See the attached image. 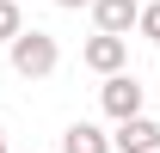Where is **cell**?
<instances>
[{
	"mask_svg": "<svg viewBox=\"0 0 160 153\" xmlns=\"http://www.w3.org/2000/svg\"><path fill=\"white\" fill-rule=\"evenodd\" d=\"M142 37H148V43H160V0L142 12Z\"/></svg>",
	"mask_w": 160,
	"mask_h": 153,
	"instance_id": "cell-8",
	"label": "cell"
},
{
	"mask_svg": "<svg viewBox=\"0 0 160 153\" xmlns=\"http://www.w3.org/2000/svg\"><path fill=\"white\" fill-rule=\"evenodd\" d=\"M56 6H92V0H56Z\"/></svg>",
	"mask_w": 160,
	"mask_h": 153,
	"instance_id": "cell-9",
	"label": "cell"
},
{
	"mask_svg": "<svg viewBox=\"0 0 160 153\" xmlns=\"http://www.w3.org/2000/svg\"><path fill=\"white\" fill-rule=\"evenodd\" d=\"M111 147H117V153H160V116H136V123H117Z\"/></svg>",
	"mask_w": 160,
	"mask_h": 153,
	"instance_id": "cell-4",
	"label": "cell"
},
{
	"mask_svg": "<svg viewBox=\"0 0 160 153\" xmlns=\"http://www.w3.org/2000/svg\"><path fill=\"white\" fill-rule=\"evenodd\" d=\"M80 61H86L92 74L117 80V74H123V61H129V43H123V37H92L86 49H80Z\"/></svg>",
	"mask_w": 160,
	"mask_h": 153,
	"instance_id": "cell-3",
	"label": "cell"
},
{
	"mask_svg": "<svg viewBox=\"0 0 160 153\" xmlns=\"http://www.w3.org/2000/svg\"><path fill=\"white\" fill-rule=\"evenodd\" d=\"M0 153H6V129H0Z\"/></svg>",
	"mask_w": 160,
	"mask_h": 153,
	"instance_id": "cell-10",
	"label": "cell"
},
{
	"mask_svg": "<svg viewBox=\"0 0 160 153\" xmlns=\"http://www.w3.org/2000/svg\"><path fill=\"white\" fill-rule=\"evenodd\" d=\"M92 19H99V37H129V25H142L136 0H92Z\"/></svg>",
	"mask_w": 160,
	"mask_h": 153,
	"instance_id": "cell-5",
	"label": "cell"
},
{
	"mask_svg": "<svg viewBox=\"0 0 160 153\" xmlns=\"http://www.w3.org/2000/svg\"><path fill=\"white\" fill-rule=\"evenodd\" d=\"M62 153H111V135L99 123H68L62 129Z\"/></svg>",
	"mask_w": 160,
	"mask_h": 153,
	"instance_id": "cell-6",
	"label": "cell"
},
{
	"mask_svg": "<svg viewBox=\"0 0 160 153\" xmlns=\"http://www.w3.org/2000/svg\"><path fill=\"white\" fill-rule=\"evenodd\" d=\"M99 104H105V116H117V123H136V116H142V80H136V74L105 80Z\"/></svg>",
	"mask_w": 160,
	"mask_h": 153,
	"instance_id": "cell-2",
	"label": "cell"
},
{
	"mask_svg": "<svg viewBox=\"0 0 160 153\" xmlns=\"http://www.w3.org/2000/svg\"><path fill=\"white\" fill-rule=\"evenodd\" d=\"M25 19H19V0H0V43H19Z\"/></svg>",
	"mask_w": 160,
	"mask_h": 153,
	"instance_id": "cell-7",
	"label": "cell"
},
{
	"mask_svg": "<svg viewBox=\"0 0 160 153\" xmlns=\"http://www.w3.org/2000/svg\"><path fill=\"white\" fill-rule=\"evenodd\" d=\"M12 74L19 80H49L56 74V37L49 31H25L12 43Z\"/></svg>",
	"mask_w": 160,
	"mask_h": 153,
	"instance_id": "cell-1",
	"label": "cell"
}]
</instances>
